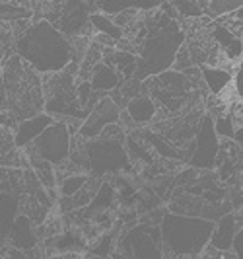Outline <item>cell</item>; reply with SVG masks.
<instances>
[{
	"mask_svg": "<svg viewBox=\"0 0 243 259\" xmlns=\"http://www.w3.org/2000/svg\"><path fill=\"white\" fill-rule=\"evenodd\" d=\"M16 51L20 59L41 74L63 72L72 61V43L49 20H39L18 39Z\"/></svg>",
	"mask_w": 243,
	"mask_h": 259,
	"instance_id": "cell-1",
	"label": "cell"
},
{
	"mask_svg": "<svg viewBox=\"0 0 243 259\" xmlns=\"http://www.w3.org/2000/svg\"><path fill=\"white\" fill-rule=\"evenodd\" d=\"M185 45V33L177 20H171L164 12H158L136 57V80L146 82L162 72L171 70L179 49Z\"/></svg>",
	"mask_w": 243,
	"mask_h": 259,
	"instance_id": "cell-2",
	"label": "cell"
},
{
	"mask_svg": "<svg viewBox=\"0 0 243 259\" xmlns=\"http://www.w3.org/2000/svg\"><path fill=\"white\" fill-rule=\"evenodd\" d=\"M158 230L164 259H199L210 244L214 221L166 212Z\"/></svg>",
	"mask_w": 243,
	"mask_h": 259,
	"instance_id": "cell-3",
	"label": "cell"
},
{
	"mask_svg": "<svg viewBox=\"0 0 243 259\" xmlns=\"http://www.w3.org/2000/svg\"><path fill=\"white\" fill-rule=\"evenodd\" d=\"M86 166L93 176H107L130 168L128 150L123 141L98 137L84 146Z\"/></svg>",
	"mask_w": 243,
	"mask_h": 259,
	"instance_id": "cell-4",
	"label": "cell"
},
{
	"mask_svg": "<svg viewBox=\"0 0 243 259\" xmlns=\"http://www.w3.org/2000/svg\"><path fill=\"white\" fill-rule=\"evenodd\" d=\"M142 84L148 88L150 98L158 105V109L164 107L167 111H179L191 92V78L185 72H175V70H167L158 76L148 78Z\"/></svg>",
	"mask_w": 243,
	"mask_h": 259,
	"instance_id": "cell-5",
	"label": "cell"
},
{
	"mask_svg": "<svg viewBox=\"0 0 243 259\" xmlns=\"http://www.w3.org/2000/svg\"><path fill=\"white\" fill-rule=\"evenodd\" d=\"M45 113L47 115H68L76 119H86L88 113L80 107L76 100V86H74V76L59 72L57 78L49 84V94H47V104H45Z\"/></svg>",
	"mask_w": 243,
	"mask_h": 259,
	"instance_id": "cell-6",
	"label": "cell"
},
{
	"mask_svg": "<svg viewBox=\"0 0 243 259\" xmlns=\"http://www.w3.org/2000/svg\"><path fill=\"white\" fill-rule=\"evenodd\" d=\"M33 148L39 160L49 166H61L70 156V129L63 121H55L33 141Z\"/></svg>",
	"mask_w": 243,
	"mask_h": 259,
	"instance_id": "cell-7",
	"label": "cell"
},
{
	"mask_svg": "<svg viewBox=\"0 0 243 259\" xmlns=\"http://www.w3.org/2000/svg\"><path fill=\"white\" fill-rule=\"evenodd\" d=\"M192 154L189 158V164L192 168L199 169H210L216 166L218 156H220V139L214 133V125H212V117L205 115L199 129H197V135L192 137Z\"/></svg>",
	"mask_w": 243,
	"mask_h": 259,
	"instance_id": "cell-8",
	"label": "cell"
},
{
	"mask_svg": "<svg viewBox=\"0 0 243 259\" xmlns=\"http://www.w3.org/2000/svg\"><path fill=\"white\" fill-rule=\"evenodd\" d=\"M121 249L127 259H164L160 246V230L150 226H138L123 238Z\"/></svg>",
	"mask_w": 243,
	"mask_h": 259,
	"instance_id": "cell-9",
	"label": "cell"
},
{
	"mask_svg": "<svg viewBox=\"0 0 243 259\" xmlns=\"http://www.w3.org/2000/svg\"><path fill=\"white\" fill-rule=\"evenodd\" d=\"M119 104H117L113 98L109 96H103L98 104L91 107V111L88 113V117L84 119L82 127L78 131V137H84V139H98L102 135V131L109 125H117L119 123Z\"/></svg>",
	"mask_w": 243,
	"mask_h": 259,
	"instance_id": "cell-10",
	"label": "cell"
},
{
	"mask_svg": "<svg viewBox=\"0 0 243 259\" xmlns=\"http://www.w3.org/2000/svg\"><path fill=\"white\" fill-rule=\"evenodd\" d=\"M95 8V4L88 2H66L63 4V12H59V22L53 24L64 37L80 35L90 26V10Z\"/></svg>",
	"mask_w": 243,
	"mask_h": 259,
	"instance_id": "cell-11",
	"label": "cell"
},
{
	"mask_svg": "<svg viewBox=\"0 0 243 259\" xmlns=\"http://www.w3.org/2000/svg\"><path fill=\"white\" fill-rule=\"evenodd\" d=\"M237 230H239L237 217L231 212H226L224 217L218 219V222H214V230L210 236L208 247H212L214 251H222V253L231 251V244H233V238H235Z\"/></svg>",
	"mask_w": 243,
	"mask_h": 259,
	"instance_id": "cell-12",
	"label": "cell"
},
{
	"mask_svg": "<svg viewBox=\"0 0 243 259\" xmlns=\"http://www.w3.org/2000/svg\"><path fill=\"white\" fill-rule=\"evenodd\" d=\"M55 123V119L47 113H37L33 117H27L24 121H20L18 131H16V137H14V144L16 146H27V144H33V141L37 139L39 135L47 127H51Z\"/></svg>",
	"mask_w": 243,
	"mask_h": 259,
	"instance_id": "cell-13",
	"label": "cell"
},
{
	"mask_svg": "<svg viewBox=\"0 0 243 259\" xmlns=\"http://www.w3.org/2000/svg\"><path fill=\"white\" fill-rule=\"evenodd\" d=\"M91 86V92L98 96H105L107 92H113L117 88H121L123 80L117 74L115 70L105 63H98L91 70V78L88 80Z\"/></svg>",
	"mask_w": 243,
	"mask_h": 259,
	"instance_id": "cell-14",
	"label": "cell"
},
{
	"mask_svg": "<svg viewBox=\"0 0 243 259\" xmlns=\"http://www.w3.org/2000/svg\"><path fill=\"white\" fill-rule=\"evenodd\" d=\"M127 115L132 119L134 125H148L158 115V105L154 104V100L146 94L134 96V98L128 100Z\"/></svg>",
	"mask_w": 243,
	"mask_h": 259,
	"instance_id": "cell-15",
	"label": "cell"
},
{
	"mask_svg": "<svg viewBox=\"0 0 243 259\" xmlns=\"http://www.w3.org/2000/svg\"><path fill=\"white\" fill-rule=\"evenodd\" d=\"M201 78L205 82L206 90L210 92L212 96H220L231 84L233 70H228V68L218 65H203L201 66Z\"/></svg>",
	"mask_w": 243,
	"mask_h": 259,
	"instance_id": "cell-16",
	"label": "cell"
},
{
	"mask_svg": "<svg viewBox=\"0 0 243 259\" xmlns=\"http://www.w3.org/2000/svg\"><path fill=\"white\" fill-rule=\"evenodd\" d=\"M8 238L12 240V246L16 249H24V251L35 247V244H37V236H35L33 228H31V222L24 214H18L16 217Z\"/></svg>",
	"mask_w": 243,
	"mask_h": 259,
	"instance_id": "cell-17",
	"label": "cell"
},
{
	"mask_svg": "<svg viewBox=\"0 0 243 259\" xmlns=\"http://www.w3.org/2000/svg\"><path fill=\"white\" fill-rule=\"evenodd\" d=\"M16 217H18V199L12 193L0 191V244L10 236Z\"/></svg>",
	"mask_w": 243,
	"mask_h": 259,
	"instance_id": "cell-18",
	"label": "cell"
},
{
	"mask_svg": "<svg viewBox=\"0 0 243 259\" xmlns=\"http://www.w3.org/2000/svg\"><path fill=\"white\" fill-rule=\"evenodd\" d=\"M105 65H109L117 74L123 78L121 80H128L132 74H136V55L127 51H115L111 57H107V61H103Z\"/></svg>",
	"mask_w": 243,
	"mask_h": 259,
	"instance_id": "cell-19",
	"label": "cell"
},
{
	"mask_svg": "<svg viewBox=\"0 0 243 259\" xmlns=\"http://www.w3.org/2000/svg\"><path fill=\"white\" fill-rule=\"evenodd\" d=\"M90 24L102 35H105L107 39H111V41H119V39L123 37V29L119 26H115V22L111 20V18H107V16H103L100 12H91L90 14Z\"/></svg>",
	"mask_w": 243,
	"mask_h": 259,
	"instance_id": "cell-20",
	"label": "cell"
},
{
	"mask_svg": "<svg viewBox=\"0 0 243 259\" xmlns=\"http://www.w3.org/2000/svg\"><path fill=\"white\" fill-rule=\"evenodd\" d=\"M144 137H146L148 144L154 148V152H158L160 156L169 158V160H181V158H183V154H181L179 150H177L173 144L169 143L167 139H164L162 135H156V133H146Z\"/></svg>",
	"mask_w": 243,
	"mask_h": 259,
	"instance_id": "cell-21",
	"label": "cell"
},
{
	"mask_svg": "<svg viewBox=\"0 0 243 259\" xmlns=\"http://www.w3.org/2000/svg\"><path fill=\"white\" fill-rule=\"evenodd\" d=\"M113 201H115V189H113V185L102 183V185L98 187L95 195H93V199L90 201V205L86 207V210H88V212H90V210H105V208L111 207Z\"/></svg>",
	"mask_w": 243,
	"mask_h": 259,
	"instance_id": "cell-22",
	"label": "cell"
},
{
	"mask_svg": "<svg viewBox=\"0 0 243 259\" xmlns=\"http://www.w3.org/2000/svg\"><path fill=\"white\" fill-rule=\"evenodd\" d=\"M239 8H243V0H214V2H205V12L210 14L212 18H218V16H226V14L237 12Z\"/></svg>",
	"mask_w": 243,
	"mask_h": 259,
	"instance_id": "cell-23",
	"label": "cell"
},
{
	"mask_svg": "<svg viewBox=\"0 0 243 259\" xmlns=\"http://www.w3.org/2000/svg\"><path fill=\"white\" fill-rule=\"evenodd\" d=\"M212 125H214V133H216L218 139H226V141H231V139H233V135H235V125H233V121H231V117L228 115V113L212 117Z\"/></svg>",
	"mask_w": 243,
	"mask_h": 259,
	"instance_id": "cell-24",
	"label": "cell"
},
{
	"mask_svg": "<svg viewBox=\"0 0 243 259\" xmlns=\"http://www.w3.org/2000/svg\"><path fill=\"white\" fill-rule=\"evenodd\" d=\"M86 183H88V178L82 176V174L68 176V178L61 183V193H63L64 199H70V197H74V195L80 193V191L86 187Z\"/></svg>",
	"mask_w": 243,
	"mask_h": 259,
	"instance_id": "cell-25",
	"label": "cell"
},
{
	"mask_svg": "<svg viewBox=\"0 0 243 259\" xmlns=\"http://www.w3.org/2000/svg\"><path fill=\"white\" fill-rule=\"evenodd\" d=\"M24 18H31V10L29 8L18 6V4H10V2L0 4V20H24Z\"/></svg>",
	"mask_w": 243,
	"mask_h": 259,
	"instance_id": "cell-26",
	"label": "cell"
},
{
	"mask_svg": "<svg viewBox=\"0 0 243 259\" xmlns=\"http://www.w3.org/2000/svg\"><path fill=\"white\" fill-rule=\"evenodd\" d=\"M171 6L183 16V18H199L205 14V2H171Z\"/></svg>",
	"mask_w": 243,
	"mask_h": 259,
	"instance_id": "cell-27",
	"label": "cell"
},
{
	"mask_svg": "<svg viewBox=\"0 0 243 259\" xmlns=\"http://www.w3.org/2000/svg\"><path fill=\"white\" fill-rule=\"evenodd\" d=\"M231 253L235 259H243V224L239 226V230L233 238V244H231Z\"/></svg>",
	"mask_w": 243,
	"mask_h": 259,
	"instance_id": "cell-28",
	"label": "cell"
},
{
	"mask_svg": "<svg viewBox=\"0 0 243 259\" xmlns=\"http://www.w3.org/2000/svg\"><path fill=\"white\" fill-rule=\"evenodd\" d=\"M199 259H235L233 257V253L228 251V253H222V251H214L212 247H206L205 251H203V255Z\"/></svg>",
	"mask_w": 243,
	"mask_h": 259,
	"instance_id": "cell-29",
	"label": "cell"
},
{
	"mask_svg": "<svg viewBox=\"0 0 243 259\" xmlns=\"http://www.w3.org/2000/svg\"><path fill=\"white\" fill-rule=\"evenodd\" d=\"M231 84H233V94L237 96V100H239V102H243V74L233 72V80H231Z\"/></svg>",
	"mask_w": 243,
	"mask_h": 259,
	"instance_id": "cell-30",
	"label": "cell"
},
{
	"mask_svg": "<svg viewBox=\"0 0 243 259\" xmlns=\"http://www.w3.org/2000/svg\"><path fill=\"white\" fill-rule=\"evenodd\" d=\"M231 143H233L235 146H237V148H239V152H243V127L235 129V135H233Z\"/></svg>",
	"mask_w": 243,
	"mask_h": 259,
	"instance_id": "cell-31",
	"label": "cell"
},
{
	"mask_svg": "<svg viewBox=\"0 0 243 259\" xmlns=\"http://www.w3.org/2000/svg\"><path fill=\"white\" fill-rule=\"evenodd\" d=\"M4 98H6V94H4V82H2V78H0V105L4 104Z\"/></svg>",
	"mask_w": 243,
	"mask_h": 259,
	"instance_id": "cell-32",
	"label": "cell"
},
{
	"mask_svg": "<svg viewBox=\"0 0 243 259\" xmlns=\"http://www.w3.org/2000/svg\"><path fill=\"white\" fill-rule=\"evenodd\" d=\"M241 39H243V35H241ZM235 72L243 74V57H241V61H239V65H237V68H235Z\"/></svg>",
	"mask_w": 243,
	"mask_h": 259,
	"instance_id": "cell-33",
	"label": "cell"
}]
</instances>
